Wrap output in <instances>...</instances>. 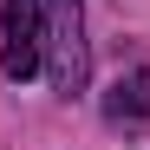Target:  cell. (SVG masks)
<instances>
[{
    "instance_id": "obj_2",
    "label": "cell",
    "mask_w": 150,
    "mask_h": 150,
    "mask_svg": "<svg viewBox=\"0 0 150 150\" xmlns=\"http://www.w3.org/2000/svg\"><path fill=\"white\" fill-rule=\"evenodd\" d=\"M46 65V0H7V52H0V72L20 85Z\"/></svg>"
},
{
    "instance_id": "obj_3",
    "label": "cell",
    "mask_w": 150,
    "mask_h": 150,
    "mask_svg": "<svg viewBox=\"0 0 150 150\" xmlns=\"http://www.w3.org/2000/svg\"><path fill=\"white\" fill-rule=\"evenodd\" d=\"M105 117H111V124H144V117H150V72H144V65L117 72V85L105 91Z\"/></svg>"
},
{
    "instance_id": "obj_1",
    "label": "cell",
    "mask_w": 150,
    "mask_h": 150,
    "mask_svg": "<svg viewBox=\"0 0 150 150\" xmlns=\"http://www.w3.org/2000/svg\"><path fill=\"white\" fill-rule=\"evenodd\" d=\"M46 79L59 98H79L91 79V46H85V0H46Z\"/></svg>"
}]
</instances>
